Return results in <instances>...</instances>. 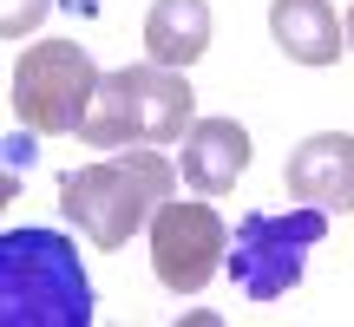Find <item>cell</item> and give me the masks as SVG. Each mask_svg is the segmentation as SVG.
<instances>
[{
	"mask_svg": "<svg viewBox=\"0 0 354 327\" xmlns=\"http://www.w3.org/2000/svg\"><path fill=\"white\" fill-rule=\"evenodd\" d=\"M0 321L7 327H92L86 262L53 229L0 236Z\"/></svg>",
	"mask_w": 354,
	"mask_h": 327,
	"instance_id": "obj_1",
	"label": "cell"
},
{
	"mask_svg": "<svg viewBox=\"0 0 354 327\" xmlns=\"http://www.w3.org/2000/svg\"><path fill=\"white\" fill-rule=\"evenodd\" d=\"M165 203H171V157L158 151H118L105 164L59 177L66 223L86 229V242H99V249H125L138 229H151Z\"/></svg>",
	"mask_w": 354,
	"mask_h": 327,
	"instance_id": "obj_2",
	"label": "cell"
},
{
	"mask_svg": "<svg viewBox=\"0 0 354 327\" xmlns=\"http://www.w3.org/2000/svg\"><path fill=\"white\" fill-rule=\"evenodd\" d=\"M190 79L177 66H118L99 79V99H92L79 138L92 151H125V144H177L197 118H190Z\"/></svg>",
	"mask_w": 354,
	"mask_h": 327,
	"instance_id": "obj_3",
	"label": "cell"
},
{
	"mask_svg": "<svg viewBox=\"0 0 354 327\" xmlns=\"http://www.w3.org/2000/svg\"><path fill=\"white\" fill-rule=\"evenodd\" d=\"M99 66L86 59V46H73V39H39V46L20 52V66H13V118L20 125H33L39 138H66L79 125H86L92 99H99Z\"/></svg>",
	"mask_w": 354,
	"mask_h": 327,
	"instance_id": "obj_4",
	"label": "cell"
},
{
	"mask_svg": "<svg viewBox=\"0 0 354 327\" xmlns=\"http://www.w3.org/2000/svg\"><path fill=\"white\" fill-rule=\"evenodd\" d=\"M322 229H328V210H289V216H263L250 210L236 223V236H230V275H236V288L250 295V301H282V295L302 281V262L308 249L322 242Z\"/></svg>",
	"mask_w": 354,
	"mask_h": 327,
	"instance_id": "obj_5",
	"label": "cell"
},
{
	"mask_svg": "<svg viewBox=\"0 0 354 327\" xmlns=\"http://www.w3.org/2000/svg\"><path fill=\"white\" fill-rule=\"evenodd\" d=\"M230 262V229L210 203H165L151 216V268L171 295H197Z\"/></svg>",
	"mask_w": 354,
	"mask_h": 327,
	"instance_id": "obj_6",
	"label": "cell"
},
{
	"mask_svg": "<svg viewBox=\"0 0 354 327\" xmlns=\"http://www.w3.org/2000/svg\"><path fill=\"white\" fill-rule=\"evenodd\" d=\"M282 184L295 203H315L328 216H354V131H315L282 164Z\"/></svg>",
	"mask_w": 354,
	"mask_h": 327,
	"instance_id": "obj_7",
	"label": "cell"
},
{
	"mask_svg": "<svg viewBox=\"0 0 354 327\" xmlns=\"http://www.w3.org/2000/svg\"><path fill=\"white\" fill-rule=\"evenodd\" d=\"M177 144H184L177 170H184V184L197 197H230L243 184V170H250V131L236 118H197Z\"/></svg>",
	"mask_w": 354,
	"mask_h": 327,
	"instance_id": "obj_8",
	"label": "cell"
},
{
	"mask_svg": "<svg viewBox=\"0 0 354 327\" xmlns=\"http://www.w3.org/2000/svg\"><path fill=\"white\" fill-rule=\"evenodd\" d=\"M269 39L295 66H335L348 52V26L328 0H269Z\"/></svg>",
	"mask_w": 354,
	"mask_h": 327,
	"instance_id": "obj_9",
	"label": "cell"
},
{
	"mask_svg": "<svg viewBox=\"0 0 354 327\" xmlns=\"http://www.w3.org/2000/svg\"><path fill=\"white\" fill-rule=\"evenodd\" d=\"M210 33H216L210 0H151V13H145V52L177 72L210 52Z\"/></svg>",
	"mask_w": 354,
	"mask_h": 327,
	"instance_id": "obj_10",
	"label": "cell"
},
{
	"mask_svg": "<svg viewBox=\"0 0 354 327\" xmlns=\"http://www.w3.org/2000/svg\"><path fill=\"white\" fill-rule=\"evenodd\" d=\"M46 7H53V0H7V20H0V26H7V39L33 33V20H39Z\"/></svg>",
	"mask_w": 354,
	"mask_h": 327,
	"instance_id": "obj_11",
	"label": "cell"
},
{
	"mask_svg": "<svg viewBox=\"0 0 354 327\" xmlns=\"http://www.w3.org/2000/svg\"><path fill=\"white\" fill-rule=\"evenodd\" d=\"M342 26H348V52H354V7H348V20H342Z\"/></svg>",
	"mask_w": 354,
	"mask_h": 327,
	"instance_id": "obj_12",
	"label": "cell"
}]
</instances>
